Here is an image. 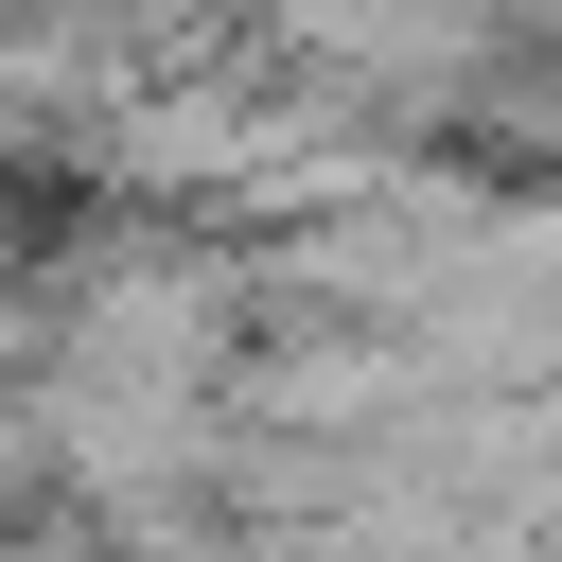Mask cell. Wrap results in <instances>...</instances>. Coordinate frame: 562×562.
I'll return each instance as SVG.
<instances>
[{"label":"cell","mask_w":562,"mask_h":562,"mask_svg":"<svg viewBox=\"0 0 562 562\" xmlns=\"http://www.w3.org/2000/svg\"><path fill=\"white\" fill-rule=\"evenodd\" d=\"M0 351H18V316H0Z\"/></svg>","instance_id":"1"}]
</instances>
